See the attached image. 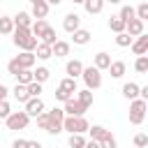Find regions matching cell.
Wrapping results in <instances>:
<instances>
[{
    "mask_svg": "<svg viewBox=\"0 0 148 148\" xmlns=\"http://www.w3.org/2000/svg\"><path fill=\"white\" fill-rule=\"evenodd\" d=\"M72 39H74V44L83 46V44H88V42H90V32H88L86 28H79V30H74V32H72Z\"/></svg>",
    "mask_w": 148,
    "mask_h": 148,
    "instance_id": "17",
    "label": "cell"
},
{
    "mask_svg": "<svg viewBox=\"0 0 148 148\" xmlns=\"http://www.w3.org/2000/svg\"><path fill=\"white\" fill-rule=\"evenodd\" d=\"M62 28L72 35L74 30H79V28H81V16H79V14H74V12H72V14H67V16L62 18Z\"/></svg>",
    "mask_w": 148,
    "mask_h": 148,
    "instance_id": "8",
    "label": "cell"
},
{
    "mask_svg": "<svg viewBox=\"0 0 148 148\" xmlns=\"http://www.w3.org/2000/svg\"><path fill=\"white\" fill-rule=\"evenodd\" d=\"M9 113H12V109H9V102H7V99H2V102H0V118H7Z\"/></svg>",
    "mask_w": 148,
    "mask_h": 148,
    "instance_id": "43",
    "label": "cell"
},
{
    "mask_svg": "<svg viewBox=\"0 0 148 148\" xmlns=\"http://www.w3.org/2000/svg\"><path fill=\"white\" fill-rule=\"evenodd\" d=\"M14 44L18 46V49H23V51H35V46H37V37H32V32H30V28H14Z\"/></svg>",
    "mask_w": 148,
    "mask_h": 148,
    "instance_id": "1",
    "label": "cell"
},
{
    "mask_svg": "<svg viewBox=\"0 0 148 148\" xmlns=\"http://www.w3.org/2000/svg\"><path fill=\"white\" fill-rule=\"evenodd\" d=\"M132 51H134V56H146V51H148V35H139L136 39H132Z\"/></svg>",
    "mask_w": 148,
    "mask_h": 148,
    "instance_id": "9",
    "label": "cell"
},
{
    "mask_svg": "<svg viewBox=\"0 0 148 148\" xmlns=\"http://www.w3.org/2000/svg\"><path fill=\"white\" fill-rule=\"evenodd\" d=\"M0 2H2V0H0Z\"/></svg>",
    "mask_w": 148,
    "mask_h": 148,
    "instance_id": "55",
    "label": "cell"
},
{
    "mask_svg": "<svg viewBox=\"0 0 148 148\" xmlns=\"http://www.w3.org/2000/svg\"><path fill=\"white\" fill-rule=\"evenodd\" d=\"M46 25H49V23H46L44 18H37V21L30 25V32H32V37H37V39H39V37H42V32L46 30Z\"/></svg>",
    "mask_w": 148,
    "mask_h": 148,
    "instance_id": "28",
    "label": "cell"
},
{
    "mask_svg": "<svg viewBox=\"0 0 148 148\" xmlns=\"http://www.w3.org/2000/svg\"><path fill=\"white\" fill-rule=\"evenodd\" d=\"M88 132H90V139H92V141H97V143L109 134V130H106V127H102V125H92V127H88Z\"/></svg>",
    "mask_w": 148,
    "mask_h": 148,
    "instance_id": "22",
    "label": "cell"
},
{
    "mask_svg": "<svg viewBox=\"0 0 148 148\" xmlns=\"http://www.w3.org/2000/svg\"><path fill=\"white\" fill-rule=\"evenodd\" d=\"M12 92H14V97H16L18 102H23V104H25V102L30 99V95H28V90H25V86H21V83H16Z\"/></svg>",
    "mask_w": 148,
    "mask_h": 148,
    "instance_id": "30",
    "label": "cell"
},
{
    "mask_svg": "<svg viewBox=\"0 0 148 148\" xmlns=\"http://www.w3.org/2000/svg\"><path fill=\"white\" fill-rule=\"evenodd\" d=\"M28 148H42L39 141H28Z\"/></svg>",
    "mask_w": 148,
    "mask_h": 148,
    "instance_id": "49",
    "label": "cell"
},
{
    "mask_svg": "<svg viewBox=\"0 0 148 148\" xmlns=\"http://www.w3.org/2000/svg\"><path fill=\"white\" fill-rule=\"evenodd\" d=\"M25 90H28L30 97H39V92H42V83H35V81H32V83L25 86Z\"/></svg>",
    "mask_w": 148,
    "mask_h": 148,
    "instance_id": "38",
    "label": "cell"
},
{
    "mask_svg": "<svg viewBox=\"0 0 148 148\" xmlns=\"http://www.w3.org/2000/svg\"><path fill=\"white\" fill-rule=\"evenodd\" d=\"M7 72H9V74H12V76H16V74H18V72H21V65H18V62H16V58H12V60H9V62H7Z\"/></svg>",
    "mask_w": 148,
    "mask_h": 148,
    "instance_id": "41",
    "label": "cell"
},
{
    "mask_svg": "<svg viewBox=\"0 0 148 148\" xmlns=\"http://www.w3.org/2000/svg\"><path fill=\"white\" fill-rule=\"evenodd\" d=\"M81 76H83L88 90H97V88L102 86V72H99L97 67H92V65H90V67H83Z\"/></svg>",
    "mask_w": 148,
    "mask_h": 148,
    "instance_id": "4",
    "label": "cell"
},
{
    "mask_svg": "<svg viewBox=\"0 0 148 148\" xmlns=\"http://www.w3.org/2000/svg\"><path fill=\"white\" fill-rule=\"evenodd\" d=\"M51 53H53L56 58H65V56H69V42L56 39V44L51 46Z\"/></svg>",
    "mask_w": 148,
    "mask_h": 148,
    "instance_id": "13",
    "label": "cell"
},
{
    "mask_svg": "<svg viewBox=\"0 0 148 148\" xmlns=\"http://www.w3.org/2000/svg\"><path fill=\"white\" fill-rule=\"evenodd\" d=\"M49 76H51L49 67H37V69H32V81H35V83H44V81H49Z\"/></svg>",
    "mask_w": 148,
    "mask_h": 148,
    "instance_id": "24",
    "label": "cell"
},
{
    "mask_svg": "<svg viewBox=\"0 0 148 148\" xmlns=\"http://www.w3.org/2000/svg\"><path fill=\"white\" fill-rule=\"evenodd\" d=\"M146 109H148V102H143V99H132V102H130V123H132V125H141L143 118H146Z\"/></svg>",
    "mask_w": 148,
    "mask_h": 148,
    "instance_id": "3",
    "label": "cell"
},
{
    "mask_svg": "<svg viewBox=\"0 0 148 148\" xmlns=\"http://www.w3.org/2000/svg\"><path fill=\"white\" fill-rule=\"evenodd\" d=\"M123 97H127L130 102H132V99H139V83H134V81L125 83V86H123Z\"/></svg>",
    "mask_w": 148,
    "mask_h": 148,
    "instance_id": "15",
    "label": "cell"
},
{
    "mask_svg": "<svg viewBox=\"0 0 148 148\" xmlns=\"http://www.w3.org/2000/svg\"><path fill=\"white\" fill-rule=\"evenodd\" d=\"M35 53L32 51H21L18 56H16V62L21 65V69H32V65H35Z\"/></svg>",
    "mask_w": 148,
    "mask_h": 148,
    "instance_id": "11",
    "label": "cell"
},
{
    "mask_svg": "<svg viewBox=\"0 0 148 148\" xmlns=\"http://www.w3.org/2000/svg\"><path fill=\"white\" fill-rule=\"evenodd\" d=\"M39 42H42V44H49V46H53V44H56V30H53L51 25H46V30L42 32Z\"/></svg>",
    "mask_w": 148,
    "mask_h": 148,
    "instance_id": "29",
    "label": "cell"
},
{
    "mask_svg": "<svg viewBox=\"0 0 148 148\" xmlns=\"http://www.w3.org/2000/svg\"><path fill=\"white\" fill-rule=\"evenodd\" d=\"M116 146H118V143H116V139H113V134H111V132L99 141V148H116Z\"/></svg>",
    "mask_w": 148,
    "mask_h": 148,
    "instance_id": "39",
    "label": "cell"
},
{
    "mask_svg": "<svg viewBox=\"0 0 148 148\" xmlns=\"http://www.w3.org/2000/svg\"><path fill=\"white\" fill-rule=\"evenodd\" d=\"M28 120H30V116H28L25 111H12V113L5 118L7 130H23V127L28 125Z\"/></svg>",
    "mask_w": 148,
    "mask_h": 148,
    "instance_id": "5",
    "label": "cell"
},
{
    "mask_svg": "<svg viewBox=\"0 0 148 148\" xmlns=\"http://www.w3.org/2000/svg\"><path fill=\"white\" fill-rule=\"evenodd\" d=\"M12 32H14L12 16H0V35H12Z\"/></svg>",
    "mask_w": 148,
    "mask_h": 148,
    "instance_id": "26",
    "label": "cell"
},
{
    "mask_svg": "<svg viewBox=\"0 0 148 148\" xmlns=\"http://www.w3.org/2000/svg\"><path fill=\"white\" fill-rule=\"evenodd\" d=\"M12 21H14V28H30L32 25V16L28 12H18Z\"/></svg>",
    "mask_w": 148,
    "mask_h": 148,
    "instance_id": "14",
    "label": "cell"
},
{
    "mask_svg": "<svg viewBox=\"0 0 148 148\" xmlns=\"http://www.w3.org/2000/svg\"><path fill=\"white\" fill-rule=\"evenodd\" d=\"M46 116H49V123H51V125H62L65 111H62V109H58V106H53L51 111H46Z\"/></svg>",
    "mask_w": 148,
    "mask_h": 148,
    "instance_id": "21",
    "label": "cell"
},
{
    "mask_svg": "<svg viewBox=\"0 0 148 148\" xmlns=\"http://www.w3.org/2000/svg\"><path fill=\"white\" fill-rule=\"evenodd\" d=\"M134 69H136L139 74H146V72H148V56H139L136 62H134Z\"/></svg>",
    "mask_w": 148,
    "mask_h": 148,
    "instance_id": "34",
    "label": "cell"
},
{
    "mask_svg": "<svg viewBox=\"0 0 148 148\" xmlns=\"http://www.w3.org/2000/svg\"><path fill=\"white\" fill-rule=\"evenodd\" d=\"M12 148H28V139H16L12 143Z\"/></svg>",
    "mask_w": 148,
    "mask_h": 148,
    "instance_id": "45",
    "label": "cell"
},
{
    "mask_svg": "<svg viewBox=\"0 0 148 148\" xmlns=\"http://www.w3.org/2000/svg\"><path fill=\"white\" fill-rule=\"evenodd\" d=\"M42 111H44V102H42V97H30V99L25 102V113H28L30 118H37Z\"/></svg>",
    "mask_w": 148,
    "mask_h": 148,
    "instance_id": "7",
    "label": "cell"
},
{
    "mask_svg": "<svg viewBox=\"0 0 148 148\" xmlns=\"http://www.w3.org/2000/svg\"><path fill=\"white\" fill-rule=\"evenodd\" d=\"M44 2H46V5H49V7H51V5H60V2H62V0H44Z\"/></svg>",
    "mask_w": 148,
    "mask_h": 148,
    "instance_id": "50",
    "label": "cell"
},
{
    "mask_svg": "<svg viewBox=\"0 0 148 148\" xmlns=\"http://www.w3.org/2000/svg\"><path fill=\"white\" fill-rule=\"evenodd\" d=\"M83 7H86V12L92 16V14H99V12L104 9V0H86Z\"/></svg>",
    "mask_w": 148,
    "mask_h": 148,
    "instance_id": "23",
    "label": "cell"
},
{
    "mask_svg": "<svg viewBox=\"0 0 148 148\" xmlns=\"http://www.w3.org/2000/svg\"><path fill=\"white\" fill-rule=\"evenodd\" d=\"M69 148H83L86 146V139H83V134H69Z\"/></svg>",
    "mask_w": 148,
    "mask_h": 148,
    "instance_id": "35",
    "label": "cell"
},
{
    "mask_svg": "<svg viewBox=\"0 0 148 148\" xmlns=\"http://www.w3.org/2000/svg\"><path fill=\"white\" fill-rule=\"evenodd\" d=\"M46 14H49V5L44 2V0H39V2H35L32 5V18H46Z\"/></svg>",
    "mask_w": 148,
    "mask_h": 148,
    "instance_id": "16",
    "label": "cell"
},
{
    "mask_svg": "<svg viewBox=\"0 0 148 148\" xmlns=\"http://www.w3.org/2000/svg\"><path fill=\"white\" fill-rule=\"evenodd\" d=\"M116 44H118V46H130V44H132V37H130L127 32H118V35H116Z\"/></svg>",
    "mask_w": 148,
    "mask_h": 148,
    "instance_id": "37",
    "label": "cell"
},
{
    "mask_svg": "<svg viewBox=\"0 0 148 148\" xmlns=\"http://www.w3.org/2000/svg\"><path fill=\"white\" fill-rule=\"evenodd\" d=\"M83 2H86V0H83Z\"/></svg>",
    "mask_w": 148,
    "mask_h": 148,
    "instance_id": "54",
    "label": "cell"
},
{
    "mask_svg": "<svg viewBox=\"0 0 148 148\" xmlns=\"http://www.w3.org/2000/svg\"><path fill=\"white\" fill-rule=\"evenodd\" d=\"M104 2H111V5H120L123 0H104Z\"/></svg>",
    "mask_w": 148,
    "mask_h": 148,
    "instance_id": "51",
    "label": "cell"
},
{
    "mask_svg": "<svg viewBox=\"0 0 148 148\" xmlns=\"http://www.w3.org/2000/svg\"><path fill=\"white\" fill-rule=\"evenodd\" d=\"M65 72H67V76L69 79H76V76H81V72H83V62L81 60H67V65H65Z\"/></svg>",
    "mask_w": 148,
    "mask_h": 148,
    "instance_id": "12",
    "label": "cell"
},
{
    "mask_svg": "<svg viewBox=\"0 0 148 148\" xmlns=\"http://www.w3.org/2000/svg\"><path fill=\"white\" fill-rule=\"evenodd\" d=\"M46 132H49V134H60V132H62V125H49Z\"/></svg>",
    "mask_w": 148,
    "mask_h": 148,
    "instance_id": "46",
    "label": "cell"
},
{
    "mask_svg": "<svg viewBox=\"0 0 148 148\" xmlns=\"http://www.w3.org/2000/svg\"><path fill=\"white\" fill-rule=\"evenodd\" d=\"M62 111H65V116H83L88 109H86L76 97H69V99L65 102V109H62Z\"/></svg>",
    "mask_w": 148,
    "mask_h": 148,
    "instance_id": "6",
    "label": "cell"
},
{
    "mask_svg": "<svg viewBox=\"0 0 148 148\" xmlns=\"http://www.w3.org/2000/svg\"><path fill=\"white\" fill-rule=\"evenodd\" d=\"M58 88H62L65 92L74 95V92H76V79H69V76H67V79H62V81H60V86H58Z\"/></svg>",
    "mask_w": 148,
    "mask_h": 148,
    "instance_id": "31",
    "label": "cell"
},
{
    "mask_svg": "<svg viewBox=\"0 0 148 148\" xmlns=\"http://www.w3.org/2000/svg\"><path fill=\"white\" fill-rule=\"evenodd\" d=\"M76 99L88 109L90 104H92V90H88V88H83V90H76Z\"/></svg>",
    "mask_w": 148,
    "mask_h": 148,
    "instance_id": "25",
    "label": "cell"
},
{
    "mask_svg": "<svg viewBox=\"0 0 148 148\" xmlns=\"http://www.w3.org/2000/svg\"><path fill=\"white\" fill-rule=\"evenodd\" d=\"M109 28H111L116 35H118V32H125V21L116 14V16H111V18H109Z\"/></svg>",
    "mask_w": 148,
    "mask_h": 148,
    "instance_id": "27",
    "label": "cell"
},
{
    "mask_svg": "<svg viewBox=\"0 0 148 148\" xmlns=\"http://www.w3.org/2000/svg\"><path fill=\"white\" fill-rule=\"evenodd\" d=\"M134 146H136V148H146V146H148V136H146L143 132L134 134Z\"/></svg>",
    "mask_w": 148,
    "mask_h": 148,
    "instance_id": "40",
    "label": "cell"
},
{
    "mask_svg": "<svg viewBox=\"0 0 148 148\" xmlns=\"http://www.w3.org/2000/svg\"><path fill=\"white\" fill-rule=\"evenodd\" d=\"M30 2H32V5H35V2H39V0H30Z\"/></svg>",
    "mask_w": 148,
    "mask_h": 148,
    "instance_id": "53",
    "label": "cell"
},
{
    "mask_svg": "<svg viewBox=\"0 0 148 148\" xmlns=\"http://www.w3.org/2000/svg\"><path fill=\"white\" fill-rule=\"evenodd\" d=\"M134 16H136L139 21H146V18H148V2H141V5L134 9Z\"/></svg>",
    "mask_w": 148,
    "mask_h": 148,
    "instance_id": "36",
    "label": "cell"
},
{
    "mask_svg": "<svg viewBox=\"0 0 148 148\" xmlns=\"http://www.w3.org/2000/svg\"><path fill=\"white\" fill-rule=\"evenodd\" d=\"M35 58H39V60H49V58H53V53H51V46H49V44H42V42H37V46H35Z\"/></svg>",
    "mask_w": 148,
    "mask_h": 148,
    "instance_id": "18",
    "label": "cell"
},
{
    "mask_svg": "<svg viewBox=\"0 0 148 148\" xmlns=\"http://www.w3.org/2000/svg\"><path fill=\"white\" fill-rule=\"evenodd\" d=\"M16 81H18L21 86H28V83H32V69H21V72L16 74Z\"/></svg>",
    "mask_w": 148,
    "mask_h": 148,
    "instance_id": "33",
    "label": "cell"
},
{
    "mask_svg": "<svg viewBox=\"0 0 148 148\" xmlns=\"http://www.w3.org/2000/svg\"><path fill=\"white\" fill-rule=\"evenodd\" d=\"M88 120L83 116H65L62 118V132H69V134H83L88 132Z\"/></svg>",
    "mask_w": 148,
    "mask_h": 148,
    "instance_id": "2",
    "label": "cell"
},
{
    "mask_svg": "<svg viewBox=\"0 0 148 148\" xmlns=\"http://www.w3.org/2000/svg\"><path fill=\"white\" fill-rule=\"evenodd\" d=\"M69 97H72V95H69V92H65L62 88H58V90H56V99H58V102H67Z\"/></svg>",
    "mask_w": 148,
    "mask_h": 148,
    "instance_id": "44",
    "label": "cell"
},
{
    "mask_svg": "<svg viewBox=\"0 0 148 148\" xmlns=\"http://www.w3.org/2000/svg\"><path fill=\"white\" fill-rule=\"evenodd\" d=\"M72 2H74V5H83V0H72Z\"/></svg>",
    "mask_w": 148,
    "mask_h": 148,
    "instance_id": "52",
    "label": "cell"
},
{
    "mask_svg": "<svg viewBox=\"0 0 148 148\" xmlns=\"http://www.w3.org/2000/svg\"><path fill=\"white\" fill-rule=\"evenodd\" d=\"M125 32L134 39V37H139V35H143V21H139V18H132V21H127L125 23Z\"/></svg>",
    "mask_w": 148,
    "mask_h": 148,
    "instance_id": "10",
    "label": "cell"
},
{
    "mask_svg": "<svg viewBox=\"0 0 148 148\" xmlns=\"http://www.w3.org/2000/svg\"><path fill=\"white\" fill-rule=\"evenodd\" d=\"M83 148H99V143H97V141H92V139H90V141H86V146H83Z\"/></svg>",
    "mask_w": 148,
    "mask_h": 148,
    "instance_id": "48",
    "label": "cell"
},
{
    "mask_svg": "<svg viewBox=\"0 0 148 148\" xmlns=\"http://www.w3.org/2000/svg\"><path fill=\"white\" fill-rule=\"evenodd\" d=\"M125 69H127V65H125L123 60H111V65H109V72H111L113 79H120V76L125 74Z\"/></svg>",
    "mask_w": 148,
    "mask_h": 148,
    "instance_id": "20",
    "label": "cell"
},
{
    "mask_svg": "<svg viewBox=\"0 0 148 148\" xmlns=\"http://www.w3.org/2000/svg\"><path fill=\"white\" fill-rule=\"evenodd\" d=\"M37 125H39L42 130H49V125H51V123H49V116H46V111H42V113L37 116Z\"/></svg>",
    "mask_w": 148,
    "mask_h": 148,
    "instance_id": "42",
    "label": "cell"
},
{
    "mask_svg": "<svg viewBox=\"0 0 148 148\" xmlns=\"http://www.w3.org/2000/svg\"><path fill=\"white\" fill-rule=\"evenodd\" d=\"M118 16H120V18L125 21V23H127V21H132V18H136V16H134V7H132V5H123V7H120V14H118Z\"/></svg>",
    "mask_w": 148,
    "mask_h": 148,
    "instance_id": "32",
    "label": "cell"
},
{
    "mask_svg": "<svg viewBox=\"0 0 148 148\" xmlns=\"http://www.w3.org/2000/svg\"><path fill=\"white\" fill-rule=\"evenodd\" d=\"M7 92H9V90H7V86H2V83H0V102H2V99H7Z\"/></svg>",
    "mask_w": 148,
    "mask_h": 148,
    "instance_id": "47",
    "label": "cell"
},
{
    "mask_svg": "<svg viewBox=\"0 0 148 148\" xmlns=\"http://www.w3.org/2000/svg\"><path fill=\"white\" fill-rule=\"evenodd\" d=\"M109 65H111V56L104 53V51H99V53L95 56V65H92V67H97V69L102 72V69H109Z\"/></svg>",
    "mask_w": 148,
    "mask_h": 148,
    "instance_id": "19",
    "label": "cell"
}]
</instances>
